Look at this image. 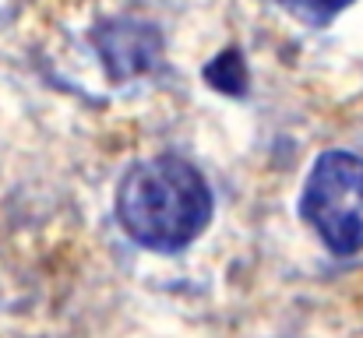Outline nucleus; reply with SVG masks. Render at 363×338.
<instances>
[{
	"label": "nucleus",
	"mask_w": 363,
	"mask_h": 338,
	"mask_svg": "<svg viewBox=\"0 0 363 338\" xmlns=\"http://www.w3.org/2000/svg\"><path fill=\"white\" fill-rule=\"evenodd\" d=\"M92 46L110 74V81H130L159 67L162 60V35L155 25L138 18H110L92 28Z\"/></svg>",
	"instance_id": "nucleus-3"
},
{
	"label": "nucleus",
	"mask_w": 363,
	"mask_h": 338,
	"mask_svg": "<svg viewBox=\"0 0 363 338\" xmlns=\"http://www.w3.org/2000/svg\"><path fill=\"white\" fill-rule=\"evenodd\" d=\"M216 201L208 180L180 155H155L123 173L117 187V222L145 250L177 254L212 222Z\"/></svg>",
	"instance_id": "nucleus-1"
},
{
	"label": "nucleus",
	"mask_w": 363,
	"mask_h": 338,
	"mask_svg": "<svg viewBox=\"0 0 363 338\" xmlns=\"http://www.w3.org/2000/svg\"><path fill=\"white\" fill-rule=\"evenodd\" d=\"M205 78L212 81V89H219L226 96H243L247 92V67H243L240 50H226L223 57H216V64L205 67Z\"/></svg>",
	"instance_id": "nucleus-4"
},
{
	"label": "nucleus",
	"mask_w": 363,
	"mask_h": 338,
	"mask_svg": "<svg viewBox=\"0 0 363 338\" xmlns=\"http://www.w3.org/2000/svg\"><path fill=\"white\" fill-rule=\"evenodd\" d=\"M300 215L321 236V243L339 254L363 250V155L353 152H325L314 159L311 176L303 184Z\"/></svg>",
	"instance_id": "nucleus-2"
},
{
	"label": "nucleus",
	"mask_w": 363,
	"mask_h": 338,
	"mask_svg": "<svg viewBox=\"0 0 363 338\" xmlns=\"http://www.w3.org/2000/svg\"><path fill=\"white\" fill-rule=\"evenodd\" d=\"M293 18H300L311 28H325L335 14H342L346 7H353L357 0H279Z\"/></svg>",
	"instance_id": "nucleus-5"
}]
</instances>
